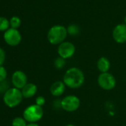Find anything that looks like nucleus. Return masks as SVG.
<instances>
[{
    "label": "nucleus",
    "instance_id": "1",
    "mask_svg": "<svg viewBox=\"0 0 126 126\" xmlns=\"http://www.w3.org/2000/svg\"><path fill=\"white\" fill-rule=\"evenodd\" d=\"M85 82L83 72L78 68H71L65 72L63 77V82L65 85L73 89L80 88Z\"/></svg>",
    "mask_w": 126,
    "mask_h": 126
},
{
    "label": "nucleus",
    "instance_id": "2",
    "mask_svg": "<svg viewBox=\"0 0 126 126\" xmlns=\"http://www.w3.org/2000/svg\"><path fill=\"white\" fill-rule=\"evenodd\" d=\"M68 36L67 28L61 25H53L47 32V40L52 45H60Z\"/></svg>",
    "mask_w": 126,
    "mask_h": 126
},
{
    "label": "nucleus",
    "instance_id": "3",
    "mask_svg": "<svg viewBox=\"0 0 126 126\" xmlns=\"http://www.w3.org/2000/svg\"><path fill=\"white\" fill-rule=\"evenodd\" d=\"M23 96L21 90L16 88H11L3 96V101L8 108H15L22 101Z\"/></svg>",
    "mask_w": 126,
    "mask_h": 126
},
{
    "label": "nucleus",
    "instance_id": "4",
    "mask_svg": "<svg viewBox=\"0 0 126 126\" xmlns=\"http://www.w3.org/2000/svg\"><path fill=\"white\" fill-rule=\"evenodd\" d=\"M44 114L42 107L34 104L28 106L23 112V118L30 123H36L39 121Z\"/></svg>",
    "mask_w": 126,
    "mask_h": 126
},
{
    "label": "nucleus",
    "instance_id": "5",
    "mask_svg": "<svg viewBox=\"0 0 126 126\" xmlns=\"http://www.w3.org/2000/svg\"><path fill=\"white\" fill-rule=\"evenodd\" d=\"M98 85L103 90L110 91L115 88L116 85V81L113 75L107 72V73H101L97 79Z\"/></svg>",
    "mask_w": 126,
    "mask_h": 126
},
{
    "label": "nucleus",
    "instance_id": "6",
    "mask_svg": "<svg viewBox=\"0 0 126 126\" xmlns=\"http://www.w3.org/2000/svg\"><path fill=\"white\" fill-rule=\"evenodd\" d=\"M80 105L79 99L74 95H68L61 100V108L68 112L77 110Z\"/></svg>",
    "mask_w": 126,
    "mask_h": 126
},
{
    "label": "nucleus",
    "instance_id": "7",
    "mask_svg": "<svg viewBox=\"0 0 126 126\" xmlns=\"http://www.w3.org/2000/svg\"><path fill=\"white\" fill-rule=\"evenodd\" d=\"M5 42L10 46H16L22 41V35L17 29L10 28L4 33Z\"/></svg>",
    "mask_w": 126,
    "mask_h": 126
},
{
    "label": "nucleus",
    "instance_id": "8",
    "mask_svg": "<svg viewBox=\"0 0 126 126\" xmlns=\"http://www.w3.org/2000/svg\"><path fill=\"white\" fill-rule=\"evenodd\" d=\"M76 51V47L74 45L70 42H63L59 45L57 48L58 54L60 57L67 59L72 57Z\"/></svg>",
    "mask_w": 126,
    "mask_h": 126
},
{
    "label": "nucleus",
    "instance_id": "9",
    "mask_svg": "<svg viewBox=\"0 0 126 126\" xmlns=\"http://www.w3.org/2000/svg\"><path fill=\"white\" fill-rule=\"evenodd\" d=\"M11 83L14 88L22 90L28 84V77L22 71H16L11 77Z\"/></svg>",
    "mask_w": 126,
    "mask_h": 126
},
{
    "label": "nucleus",
    "instance_id": "10",
    "mask_svg": "<svg viewBox=\"0 0 126 126\" xmlns=\"http://www.w3.org/2000/svg\"><path fill=\"white\" fill-rule=\"evenodd\" d=\"M114 41L119 44H123L126 42V25L119 24L113 30L112 33Z\"/></svg>",
    "mask_w": 126,
    "mask_h": 126
},
{
    "label": "nucleus",
    "instance_id": "11",
    "mask_svg": "<svg viewBox=\"0 0 126 126\" xmlns=\"http://www.w3.org/2000/svg\"><path fill=\"white\" fill-rule=\"evenodd\" d=\"M65 85L62 81H56L53 83L50 88V92L53 96H60L65 92Z\"/></svg>",
    "mask_w": 126,
    "mask_h": 126
},
{
    "label": "nucleus",
    "instance_id": "12",
    "mask_svg": "<svg viewBox=\"0 0 126 126\" xmlns=\"http://www.w3.org/2000/svg\"><path fill=\"white\" fill-rule=\"evenodd\" d=\"M22 94L25 98H31L37 92V87L33 83H28L22 90Z\"/></svg>",
    "mask_w": 126,
    "mask_h": 126
},
{
    "label": "nucleus",
    "instance_id": "13",
    "mask_svg": "<svg viewBox=\"0 0 126 126\" xmlns=\"http://www.w3.org/2000/svg\"><path fill=\"white\" fill-rule=\"evenodd\" d=\"M97 68L101 73H107L110 70V62L106 57H101L97 61Z\"/></svg>",
    "mask_w": 126,
    "mask_h": 126
},
{
    "label": "nucleus",
    "instance_id": "14",
    "mask_svg": "<svg viewBox=\"0 0 126 126\" xmlns=\"http://www.w3.org/2000/svg\"><path fill=\"white\" fill-rule=\"evenodd\" d=\"M10 21L4 17V16H0V31H6L10 28Z\"/></svg>",
    "mask_w": 126,
    "mask_h": 126
},
{
    "label": "nucleus",
    "instance_id": "15",
    "mask_svg": "<svg viewBox=\"0 0 126 126\" xmlns=\"http://www.w3.org/2000/svg\"><path fill=\"white\" fill-rule=\"evenodd\" d=\"M68 34L71 36H77L79 33V28L75 24H71L67 28Z\"/></svg>",
    "mask_w": 126,
    "mask_h": 126
},
{
    "label": "nucleus",
    "instance_id": "16",
    "mask_svg": "<svg viewBox=\"0 0 126 126\" xmlns=\"http://www.w3.org/2000/svg\"><path fill=\"white\" fill-rule=\"evenodd\" d=\"M21 24H22V21H21L20 18L16 16H12L10 19V26L12 28L17 29L18 28L20 27Z\"/></svg>",
    "mask_w": 126,
    "mask_h": 126
},
{
    "label": "nucleus",
    "instance_id": "17",
    "mask_svg": "<svg viewBox=\"0 0 126 126\" xmlns=\"http://www.w3.org/2000/svg\"><path fill=\"white\" fill-rule=\"evenodd\" d=\"M27 121L23 117H15L12 121V126H27Z\"/></svg>",
    "mask_w": 126,
    "mask_h": 126
},
{
    "label": "nucleus",
    "instance_id": "18",
    "mask_svg": "<svg viewBox=\"0 0 126 126\" xmlns=\"http://www.w3.org/2000/svg\"><path fill=\"white\" fill-rule=\"evenodd\" d=\"M66 64V62H65V59H63L62 57H58L56 59L55 62H54V65L55 67L57 68V69H62L64 68V66Z\"/></svg>",
    "mask_w": 126,
    "mask_h": 126
},
{
    "label": "nucleus",
    "instance_id": "19",
    "mask_svg": "<svg viewBox=\"0 0 126 126\" xmlns=\"http://www.w3.org/2000/svg\"><path fill=\"white\" fill-rule=\"evenodd\" d=\"M11 88L9 82L7 80H5L3 82H0V94H5L9 89Z\"/></svg>",
    "mask_w": 126,
    "mask_h": 126
},
{
    "label": "nucleus",
    "instance_id": "20",
    "mask_svg": "<svg viewBox=\"0 0 126 126\" xmlns=\"http://www.w3.org/2000/svg\"><path fill=\"white\" fill-rule=\"evenodd\" d=\"M8 77V72L4 66H0V82L6 80Z\"/></svg>",
    "mask_w": 126,
    "mask_h": 126
},
{
    "label": "nucleus",
    "instance_id": "21",
    "mask_svg": "<svg viewBox=\"0 0 126 126\" xmlns=\"http://www.w3.org/2000/svg\"><path fill=\"white\" fill-rule=\"evenodd\" d=\"M5 59H6L5 52L1 47H0V66H2L4 64Z\"/></svg>",
    "mask_w": 126,
    "mask_h": 126
},
{
    "label": "nucleus",
    "instance_id": "22",
    "mask_svg": "<svg viewBox=\"0 0 126 126\" xmlns=\"http://www.w3.org/2000/svg\"><path fill=\"white\" fill-rule=\"evenodd\" d=\"M45 99L44 96H39L36 97V105L42 107V106H43L45 105Z\"/></svg>",
    "mask_w": 126,
    "mask_h": 126
},
{
    "label": "nucleus",
    "instance_id": "23",
    "mask_svg": "<svg viewBox=\"0 0 126 126\" xmlns=\"http://www.w3.org/2000/svg\"><path fill=\"white\" fill-rule=\"evenodd\" d=\"M27 126H39V125H37L36 123H29L27 125Z\"/></svg>",
    "mask_w": 126,
    "mask_h": 126
},
{
    "label": "nucleus",
    "instance_id": "24",
    "mask_svg": "<svg viewBox=\"0 0 126 126\" xmlns=\"http://www.w3.org/2000/svg\"><path fill=\"white\" fill-rule=\"evenodd\" d=\"M66 126H75L74 125H72V124H68V125H67Z\"/></svg>",
    "mask_w": 126,
    "mask_h": 126
},
{
    "label": "nucleus",
    "instance_id": "25",
    "mask_svg": "<svg viewBox=\"0 0 126 126\" xmlns=\"http://www.w3.org/2000/svg\"><path fill=\"white\" fill-rule=\"evenodd\" d=\"M124 21H125V24L126 25V16H125V19H124Z\"/></svg>",
    "mask_w": 126,
    "mask_h": 126
}]
</instances>
